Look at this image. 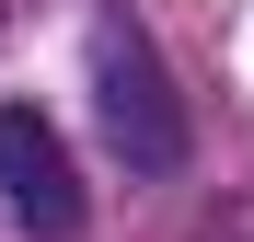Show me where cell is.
Listing matches in <instances>:
<instances>
[{"instance_id":"1","label":"cell","mask_w":254,"mask_h":242,"mask_svg":"<svg viewBox=\"0 0 254 242\" xmlns=\"http://www.w3.org/2000/svg\"><path fill=\"white\" fill-rule=\"evenodd\" d=\"M93 93H104V139L127 150V173H174V161H185V104H174V81H162V58L139 47V35L104 23Z\"/></svg>"},{"instance_id":"2","label":"cell","mask_w":254,"mask_h":242,"mask_svg":"<svg viewBox=\"0 0 254 242\" xmlns=\"http://www.w3.org/2000/svg\"><path fill=\"white\" fill-rule=\"evenodd\" d=\"M0 208H12V231H35V242H69V231H81L69 139H58L35 104H0Z\"/></svg>"}]
</instances>
